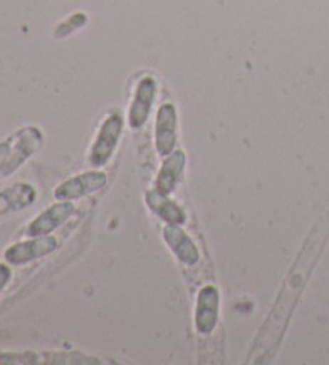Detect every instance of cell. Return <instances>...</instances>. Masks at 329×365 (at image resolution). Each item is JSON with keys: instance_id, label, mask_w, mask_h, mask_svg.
I'll return each instance as SVG.
<instances>
[{"instance_id": "cell-13", "label": "cell", "mask_w": 329, "mask_h": 365, "mask_svg": "<svg viewBox=\"0 0 329 365\" xmlns=\"http://www.w3.org/2000/svg\"><path fill=\"white\" fill-rule=\"evenodd\" d=\"M11 280V269L7 264L0 262V292L7 287V283Z\"/></svg>"}, {"instance_id": "cell-7", "label": "cell", "mask_w": 329, "mask_h": 365, "mask_svg": "<svg viewBox=\"0 0 329 365\" xmlns=\"http://www.w3.org/2000/svg\"><path fill=\"white\" fill-rule=\"evenodd\" d=\"M105 184L106 175L103 173H87L63 182V184L55 190V198L60 201L80 198L87 193L100 190Z\"/></svg>"}, {"instance_id": "cell-1", "label": "cell", "mask_w": 329, "mask_h": 365, "mask_svg": "<svg viewBox=\"0 0 329 365\" xmlns=\"http://www.w3.org/2000/svg\"><path fill=\"white\" fill-rule=\"evenodd\" d=\"M320 237H316V232H313L312 237L308 238L306 247L301 251L299 257L294 264L293 270L286 277L283 289L278 297L273 309L268 314L267 320L262 325L261 331L252 346V351L249 354L251 364H263L270 361L275 356V352L280 346L281 338L284 335V330L289 324L291 314H293L294 304L299 294L302 292L303 285L308 279L310 270H312L316 256L320 253Z\"/></svg>"}, {"instance_id": "cell-2", "label": "cell", "mask_w": 329, "mask_h": 365, "mask_svg": "<svg viewBox=\"0 0 329 365\" xmlns=\"http://www.w3.org/2000/svg\"><path fill=\"white\" fill-rule=\"evenodd\" d=\"M122 124V116L119 113H111L110 116H106L103 124H101L97 138H95L90 156H88V161H90L92 166H105L111 160L119 142V137H121Z\"/></svg>"}, {"instance_id": "cell-8", "label": "cell", "mask_w": 329, "mask_h": 365, "mask_svg": "<svg viewBox=\"0 0 329 365\" xmlns=\"http://www.w3.org/2000/svg\"><path fill=\"white\" fill-rule=\"evenodd\" d=\"M74 212V206L68 201L63 203H56L52 207L39 214V217H36L33 222L28 225L26 234L29 237H41L48 235L50 232L58 229L60 225L66 221V219Z\"/></svg>"}, {"instance_id": "cell-3", "label": "cell", "mask_w": 329, "mask_h": 365, "mask_svg": "<svg viewBox=\"0 0 329 365\" xmlns=\"http://www.w3.org/2000/svg\"><path fill=\"white\" fill-rule=\"evenodd\" d=\"M58 238L53 235L33 237V240L18 242L5 251V261L11 266H23L52 253L58 247Z\"/></svg>"}, {"instance_id": "cell-6", "label": "cell", "mask_w": 329, "mask_h": 365, "mask_svg": "<svg viewBox=\"0 0 329 365\" xmlns=\"http://www.w3.org/2000/svg\"><path fill=\"white\" fill-rule=\"evenodd\" d=\"M219 319V292L212 285L204 287L199 292L198 303H196V330L201 335H209L215 330Z\"/></svg>"}, {"instance_id": "cell-9", "label": "cell", "mask_w": 329, "mask_h": 365, "mask_svg": "<svg viewBox=\"0 0 329 365\" xmlns=\"http://www.w3.org/2000/svg\"><path fill=\"white\" fill-rule=\"evenodd\" d=\"M164 238L169 243V247L174 250L177 257L187 266H193L199 259V251L196 248L192 238L183 230L179 224H170L164 230Z\"/></svg>"}, {"instance_id": "cell-5", "label": "cell", "mask_w": 329, "mask_h": 365, "mask_svg": "<svg viewBox=\"0 0 329 365\" xmlns=\"http://www.w3.org/2000/svg\"><path fill=\"white\" fill-rule=\"evenodd\" d=\"M177 110L172 103H164L156 118V148L161 156H169L177 145Z\"/></svg>"}, {"instance_id": "cell-12", "label": "cell", "mask_w": 329, "mask_h": 365, "mask_svg": "<svg viewBox=\"0 0 329 365\" xmlns=\"http://www.w3.org/2000/svg\"><path fill=\"white\" fill-rule=\"evenodd\" d=\"M147 201L151 210L169 224H182L185 221V214L182 212L180 207L174 201L167 200V195H162L161 192L155 190L148 193Z\"/></svg>"}, {"instance_id": "cell-10", "label": "cell", "mask_w": 329, "mask_h": 365, "mask_svg": "<svg viewBox=\"0 0 329 365\" xmlns=\"http://www.w3.org/2000/svg\"><path fill=\"white\" fill-rule=\"evenodd\" d=\"M75 354H42V352H0V364H90V359Z\"/></svg>"}, {"instance_id": "cell-11", "label": "cell", "mask_w": 329, "mask_h": 365, "mask_svg": "<svg viewBox=\"0 0 329 365\" xmlns=\"http://www.w3.org/2000/svg\"><path fill=\"white\" fill-rule=\"evenodd\" d=\"M183 166H185V155L180 150L170 153L167 160L164 161L160 175H157L156 190L161 192L162 195H169L170 192H174L180 182Z\"/></svg>"}, {"instance_id": "cell-4", "label": "cell", "mask_w": 329, "mask_h": 365, "mask_svg": "<svg viewBox=\"0 0 329 365\" xmlns=\"http://www.w3.org/2000/svg\"><path fill=\"white\" fill-rule=\"evenodd\" d=\"M156 97V81L151 76H145L138 83L135 89L134 100H132L129 111V124L130 128L138 129L143 128L151 115Z\"/></svg>"}, {"instance_id": "cell-14", "label": "cell", "mask_w": 329, "mask_h": 365, "mask_svg": "<svg viewBox=\"0 0 329 365\" xmlns=\"http://www.w3.org/2000/svg\"><path fill=\"white\" fill-rule=\"evenodd\" d=\"M9 150H10V137L7 138V140H4L2 143H0V178H2L5 161H7V156H9Z\"/></svg>"}]
</instances>
